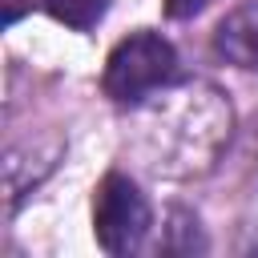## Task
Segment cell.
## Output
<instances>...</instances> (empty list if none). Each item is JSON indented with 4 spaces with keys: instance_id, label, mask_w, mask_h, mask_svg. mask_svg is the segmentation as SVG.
I'll list each match as a JSON object with an SVG mask.
<instances>
[{
    "instance_id": "cell-1",
    "label": "cell",
    "mask_w": 258,
    "mask_h": 258,
    "mask_svg": "<svg viewBox=\"0 0 258 258\" xmlns=\"http://www.w3.org/2000/svg\"><path fill=\"white\" fill-rule=\"evenodd\" d=\"M133 109L129 149L153 177L169 181L210 173L234 133V105L210 81L165 85Z\"/></svg>"
},
{
    "instance_id": "cell-2",
    "label": "cell",
    "mask_w": 258,
    "mask_h": 258,
    "mask_svg": "<svg viewBox=\"0 0 258 258\" xmlns=\"http://www.w3.org/2000/svg\"><path fill=\"white\" fill-rule=\"evenodd\" d=\"M177 81V52L165 36L141 28L133 36H125L109 60H105V93L117 101V105H141L145 97H153L157 89L173 85Z\"/></svg>"
},
{
    "instance_id": "cell-3",
    "label": "cell",
    "mask_w": 258,
    "mask_h": 258,
    "mask_svg": "<svg viewBox=\"0 0 258 258\" xmlns=\"http://www.w3.org/2000/svg\"><path fill=\"white\" fill-rule=\"evenodd\" d=\"M149 230H153V210L145 194L125 173H105V181L97 185V202H93V234L101 250L113 258H129L145 246Z\"/></svg>"
},
{
    "instance_id": "cell-4",
    "label": "cell",
    "mask_w": 258,
    "mask_h": 258,
    "mask_svg": "<svg viewBox=\"0 0 258 258\" xmlns=\"http://www.w3.org/2000/svg\"><path fill=\"white\" fill-rule=\"evenodd\" d=\"M56 157H60V141H48V145L28 141V145H16V149L4 153V194H8V214H16L20 202H24V198L52 173Z\"/></svg>"
},
{
    "instance_id": "cell-5",
    "label": "cell",
    "mask_w": 258,
    "mask_h": 258,
    "mask_svg": "<svg viewBox=\"0 0 258 258\" xmlns=\"http://www.w3.org/2000/svg\"><path fill=\"white\" fill-rule=\"evenodd\" d=\"M214 52L238 69H258V0H242L218 20Z\"/></svg>"
},
{
    "instance_id": "cell-6",
    "label": "cell",
    "mask_w": 258,
    "mask_h": 258,
    "mask_svg": "<svg viewBox=\"0 0 258 258\" xmlns=\"http://www.w3.org/2000/svg\"><path fill=\"white\" fill-rule=\"evenodd\" d=\"M210 242L202 234V222L198 214L173 206L165 214V226H161V238H157V254H206Z\"/></svg>"
},
{
    "instance_id": "cell-7",
    "label": "cell",
    "mask_w": 258,
    "mask_h": 258,
    "mask_svg": "<svg viewBox=\"0 0 258 258\" xmlns=\"http://www.w3.org/2000/svg\"><path fill=\"white\" fill-rule=\"evenodd\" d=\"M44 8L69 28H93L109 12V0H44Z\"/></svg>"
},
{
    "instance_id": "cell-8",
    "label": "cell",
    "mask_w": 258,
    "mask_h": 258,
    "mask_svg": "<svg viewBox=\"0 0 258 258\" xmlns=\"http://www.w3.org/2000/svg\"><path fill=\"white\" fill-rule=\"evenodd\" d=\"M214 0H165V12L173 16V20H189V16H198V12H206Z\"/></svg>"
},
{
    "instance_id": "cell-9",
    "label": "cell",
    "mask_w": 258,
    "mask_h": 258,
    "mask_svg": "<svg viewBox=\"0 0 258 258\" xmlns=\"http://www.w3.org/2000/svg\"><path fill=\"white\" fill-rule=\"evenodd\" d=\"M28 4H32V0H4V24H16Z\"/></svg>"
}]
</instances>
